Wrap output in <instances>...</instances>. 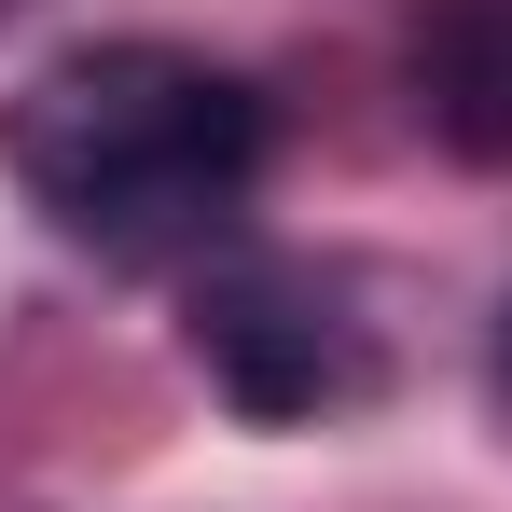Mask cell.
<instances>
[{"label": "cell", "instance_id": "cell-1", "mask_svg": "<svg viewBox=\"0 0 512 512\" xmlns=\"http://www.w3.org/2000/svg\"><path fill=\"white\" fill-rule=\"evenodd\" d=\"M0 167L97 263H180L250 208L263 97L180 42H97V56H56L42 84H14Z\"/></svg>", "mask_w": 512, "mask_h": 512}, {"label": "cell", "instance_id": "cell-2", "mask_svg": "<svg viewBox=\"0 0 512 512\" xmlns=\"http://www.w3.org/2000/svg\"><path fill=\"white\" fill-rule=\"evenodd\" d=\"M180 346H194V374H208L236 416H263V429H291V416H319V402L360 388V346H346L333 291L291 277V263H250V250L208 263V277L180 291Z\"/></svg>", "mask_w": 512, "mask_h": 512}, {"label": "cell", "instance_id": "cell-3", "mask_svg": "<svg viewBox=\"0 0 512 512\" xmlns=\"http://www.w3.org/2000/svg\"><path fill=\"white\" fill-rule=\"evenodd\" d=\"M402 70H416V111L443 153H471V167L512 153V0H429Z\"/></svg>", "mask_w": 512, "mask_h": 512}, {"label": "cell", "instance_id": "cell-4", "mask_svg": "<svg viewBox=\"0 0 512 512\" xmlns=\"http://www.w3.org/2000/svg\"><path fill=\"white\" fill-rule=\"evenodd\" d=\"M499 402H512V319H499Z\"/></svg>", "mask_w": 512, "mask_h": 512}]
</instances>
